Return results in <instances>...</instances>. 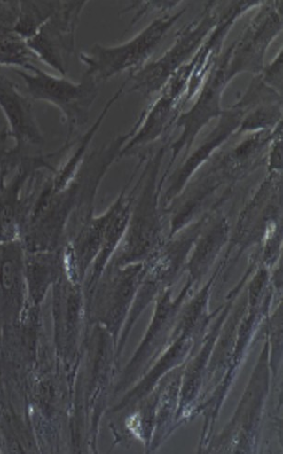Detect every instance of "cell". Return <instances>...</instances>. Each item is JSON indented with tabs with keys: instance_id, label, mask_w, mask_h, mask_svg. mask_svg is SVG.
Wrapping results in <instances>:
<instances>
[{
	"instance_id": "obj_1",
	"label": "cell",
	"mask_w": 283,
	"mask_h": 454,
	"mask_svg": "<svg viewBox=\"0 0 283 454\" xmlns=\"http://www.w3.org/2000/svg\"><path fill=\"white\" fill-rule=\"evenodd\" d=\"M34 74H20L24 76L29 92L38 99H44L53 103L72 117V112L77 105L80 96V88L70 84L69 82L60 80L44 74L43 71L30 67Z\"/></svg>"
},
{
	"instance_id": "obj_2",
	"label": "cell",
	"mask_w": 283,
	"mask_h": 454,
	"mask_svg": "<svg viewBox=\"0 0 283 454\" xmlns=\"http://www.w3.org/2000/svg\"><path fill=\"white\" fill-rule=\"evenodd\" d=\"M59 261L53 254L33 252L27 262L29 291L33 301H43L50 285L58 274Z\"/></svg>"
}]
</instances>
